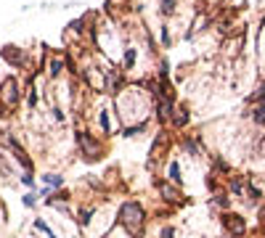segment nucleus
Here are the masks:
<instances>
[{
  "mask_svg": "<svg viewBox=\"0 0 265 238\" xmlns=\"http://www.w3.org/2000/svg\"><path fill=\"white\" fill-rule=\"evenodd\" d=\"M90 217H93V209H82V212H80V220H77V222L85 228V225H88L90 222Z\"/></svg>",
  "mask_w": 265,
  "mask_h": 238,
  "instance_id": "obj_18",
  "label": "nucleus"
},
{
  "mask_svg": "<svg viewBox=\"0 0 265 238\" xmlns=\"http://www.w3.org/2000/svg\"><path fill=\"white\" fill-rule=\"evenodd\" d=\"M178 6H181V0H159V14L170 19V16L178 14Z\"/></svg>",
  "mask_w": 265,
  "mask_h": 238,
  "instance_id": "obj_12",
  "label": "nucleus"
},
{
  "mask_svg": "<svg viewBox=\"0 0 265 238\" xmlns=\"http://www.w3.org/2000/svg\"><path fill=\"white\" fill-rule=\"evenodd\" d=\"M74 143H77L80 154L88 162H96V159L103 156V146L96 140V135H90V132H85V130H77V132H74Z\"/></svg>",
  "mask_w": 265,
  "mask_h": 238,
  "instance_id": "obj_1",
  "label": "nucleus"
},
{
  "mask_svg": "<svg viewBox=\"0 0 265 238\" xmlns=\"http://www.w3.org/2000/svg\"><path fill=\"white\" fill-rule=\"evenodd\" d=\"M35 228H37V230H43V233L48 236V238H59V236L53 233V228H48V225L43 222V220H35Z\"/></svg>",
  "mask_w": 265,
  "mask_h": 238,
  "instance_id": "obj_16",
  "label": "nucleus"
},
{
  "mask_svg": "<svg viewBox=\"0 0 265 238\" xmlns=\"http://www.w3.org/2000/svg\"><path fill=\"white\" fill-rule=\"evenodd\" d=\"M85 24H88V16H80V19H74V22H69V34H82L85 32Z\"/></svg>",
  "mask_w": 265,
  "mask_h": 238,
  "instance_id": "obj_14",
  "label": "nucleus"
},
{
  "mask_svg": "<svg viewBox=\"0 0 265 238\" xmlns=\"http://www.w3.org/2000/svg\"><path fill=\"white\" fill-rule=\"evenodd\" d=\"M19 180H22V186H27V188H32V190H35V178H32V172H30V170H27Z\"/></svg>",
  "mask_w": 265,
  "mask_h": 238,
  "instance_id": "obj_17",
  "label": "nucleus"
},
{
  "mask_svg": "<svg viewBox=\"0 0 265 238\" xmlns=\"http://www.w3.org/2000/svg\"><path fill=\"white\" fill-rule=\"evenodd\" d=\"M64 58L61 56H48V64H45V74H48L51 80H59L64 74Z\"/></svg>",
  "mask_w": 265,
  "mask_h": 238,
  "instance_id": "obj_8",
  "label": "nucleus"
},
{
  "mask_svg": "<svg viewBox=\"0 0 265 238\" xmlns=\"http://www.w3.org/2000/svg\"><path fill=\"white\" fill-rule=\"evenodd\" d=\"M98 124H101V130L106 132V135L114 132V127H111V112H109V108H103V112L98 114Z\"/></svg>",
  "mask_w": 265,
  "mask_h": 238,
  "instance_id": "obj_13",
  "label": "nucleus"
},
{
  "mask_svg": "<svg viewBox=\"0 0 265 238\" xmlns=\"http://www.w3.org/2000/svg\"><path fill=\"white\" fill-rule=\"evenodd\" d=\"M167 180L173 182V186H181L183 172H181V162H178V159H173V162H170V167H167Z\"/></svg>",
  "mask_w": 265,
  "mask_h": 238,
  "instance_id": "obj_10",
  "label": "nucleus"
},
{
  "mask_svg": "<svg viewBox=\"0 0 265 238\" xmlns=\"http://www.w3.org/2000/svg\"><path fill=\"white\" fill-rule=\"evenodd\" d=\"M223 228L228 233H233V236H241L244 230H247V222H244V217H239V214H223Z\"/></svg>",
  "mask_w": 265,
  "mask_h": 238,
  "instance_id": "obj_6",
  "label": "nucleus"
},
{
  "mask_svg": "<svg viewBox=\"0 0 265 238\" xmlns=\"http://www.w3.org/2000/svg\"><path fill=\"white\" fill-rule=\"evenodd\" d=\"M6 146H8V148H11V151H14L16 162L22 164L24 170H30V172L35 170V164H32V159H30V154H27V151L22 148V143H19L16 138H11V135H8V138H6Z\"/></svg>",
  "mask_w": 265,
  "mask_h": 238,
  "instance_id": "obj_5",
  "label": "nucleus"
},
{
  "mask_svg": "<svg viewBox=\"0 0 265 238\" xmlns=\"http://www.w3.org/2000/svg\"><path fill=\"white\" fill-rule=\"evenodd\" d=\"M22 204H24V206H35V204H37V194H35V190H32V194H27V196L22 198Z\"/></svg>",
  "mask_w": 265,
  "mask_h": 238,
  "instance_id": "obj_20",
  "label": "nucleus"
},
{
  "mask_svg": "<svg viewBox=\"0 0 265 238\" xmlns=\"http://www.w3.org/2000/svg\"><path fill=\"white\" fill-rule=\"evenodd\" d=\"M175 236V228H162V233H159V238H173Z\"/></svg>",
  "mask_w": 265,
  "mask_h": 238,
  "instance_id": "obj_22",
  "label": "nucleus"
},
{
  "mask_svg": "<svg viewBox=\"0 0 265 238\" xmlns=\"http://www.w3.org/2000/svg\"><path fill=\"white\" fill-rule=\"evenodd\" d=\"M249 119H252V124H254V127H260V130H265V98H260V100H252Z\"/></svg>",
  "mask_w": 265,
  "mask_h": 238,
  "instance_id": "obj_7",
  "label": "nucleus"
},
{
  "mask_svg": "<svg viewBox=\"0 0 265 238\" xmlns=\"http://www.w3.org/2000/svg\"><path fill=\"white\" fill-rule=\"evenodd\" d=\"M136 61H138V48L127 45V48H125V56H122V69H125V72L136 69Z\"/></svg>",
  "mask_w": 265,
  "mask_h": 238,
  "instance_id": "obj_11",
  "label": "nucleus"
},
{
  "mask_svg": "<svg viewBox=\"0 0 265 238\" xmlns=\"http://www.w3.org/2000/svg\"><path fill=\"white\" fill-rule=\"evenodd\" d=\"M43 182L48 188H61L64 186V178L61 175H53V172H48V175H43Z\"/></svg>",
  "mask_w": 265,
  "mask_h": 238,
  "instance_id": "obj_15",
  "label": "nucleus"
},
{
  "mask_svg": "<svg viewBox=\"0 0 265 238\" xmlns=\"http://www.w3.org/2000/svg\"><path fill=\"white\" fill-rule=\"evenodd\" d=\"M141 222H144V206L138 201H125L119 206V225H125L130 233H136Z\"/></svg>",
  "mask_w": 265,
  "mask_h": 238,
  "instance_id": "obj_2",
  "label": "nucleus"
},
{
  "mask_svg": "<svg viewBox=\"0 0 265 238\" xmlns=\"http://www.w3.org/2000/svg\"><path fill=\"white\" fill-rule=\"evenodd\" d=\"M0 61H3V58H0Z\"/></svg>",
  "mask_w": 265,
  "mask_h": 238,
  "instance_id": "obj_23",
  "label": "nucleus"
},
{
  "mask_svg": "<svg viewBox=\"0 0 265 238\" xmlns=\"http://www.w3.org/2000/svg\"><path fill=\"white\" fill-rule=\"evenodd\" d=\"M260 98H265V77H262V82L257 85V90L252 93V98H249V100H260Z\"/></svg>",
  "mask_w": 265,
  "mask_h": 238,
  "instance_id": "obj_19",
  "label": "nucleus"
},
{
  "mask_svg": "<svg viewBox=\"0 0 265 238\" xmlns=\"http://www.w3.org/2000/svg\"><path fill=\"white\" fill-rule=\"evenodd\" d=\"M188 108L186 106H175V112H173V119H170V122H173V127L175 130H181V127H186L188 124Z\"/></svg>",
  "mask_w": 265,
  "mask_h": 238,
  "instance_id": "obj_9",
  "label": "nucleus"
},
{
  "mask_svg": "<svg viewBox=\"0 0 265 238\" xmlns=\"http://www.w3.org/2000/svg\"><path fill=\"white\" fill-rule=\"evenodd\" d=\"M22 85L14 77H6L3 85H0V112H11V108L22 100Z\"/></svg>",
  "mask_w": 265,
  "mask_h": 238,
  "instance_id": "obj_3",
  "label": "nucleus"
},
{
  "mask_svg": "<svg viewBox=\"0 0 265 238\" xmlns=\"http://www.w3.org/2000/svg\"><path fill=\"white\" fill-rule=\"evenodd\" d=\"M159 38H162V45L167 48V45H170V32H167V26H159Z\"/></svg>",
  "mask_w": 265,
  "mask_h": 238,
  "instance_id": "obj_21",
  "label": "nucleus"
},
{
  "mask_svg": "<svg viewBox=\"0 0 265 238\" xmlns=\"http://www.w3.org/2000/svg\"><path fill=\"white\" fill-rule=\"evenodd\" d=\"M0 58H3L8 66H14V69H24L27 66V50H22L19 45H3L0 48Z\"/></svg>",
  "mask_w": 265,
  "mask_h": 238,
  "instance_id": "obj_4",
  "label": "nucleus"
}]
</instances>
